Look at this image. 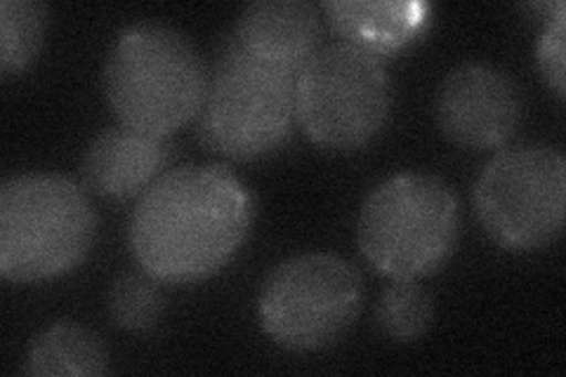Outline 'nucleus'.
Returning a JSON list of instances; mask_svg holds the SVG:
<instances>
[{
	"mask_svg": "<svg viewBox=\"0 0 566 377\" xmlns=\"http://www.w3.org/2000/svg\"><path fill=\"white\" fill-rule=\"evenodd\" d=\"M564 17L566 8L564 3H555L553 14H547V24L541 33L538 41V66L541 74L555 90L557 97H564Z\"/></svg>",
	"mask_w": 566,
	"mask_h": 377,
	"instance_id": "17",
	"label": "nucleus"
},
{
	"mask_svg": "<svg viewBox=\"0 0 566 377\" xmlns=\"http://www.w3.org/2000/svg\"><path fill=\"white\" fill-rule=\"evenodd\" d=\"M434 300L416 279H392L376 307V323L392 343H413L430 331Z\"/></svg>",
	"mask_w": 566,
	"mask_h": 377,
	"instance_id": "15",
	"label": "nucleus"
},
{
	"mask_svg": "<svg viewBox=\"0 0 566 377\" xmlns=\"http://www.w3.org/2000/svg\"><path fill=\"white\" fill-rule=\"evenodd\" d=\"M297 69L264 60L232 33L208 74L199 133L227 158L251 160L276 151L293 133Z\"/></svg>",
	"mask_w": 566,
	"mask_h": 377,
	"instance_id": "3",
	"label": "nucleus"
},
{
	"mask_svg": "<svg viewBox=\"0 0 566 377\" xmlns=\"http://www.w3.org/2000/svg\"><path fill=\"white\" fill-rule=\"evenodd\" d=\"M331 27L345 43L382 57L409 45L430 20V6L380 3V0H333L324 6Z\"/></svg>",
	"mask_w": 566,
	"mask_h": 377,
	"instance_id": "12",
	"label": "nucleus"
},
{
	"mask_svg": "<svg viewBox=\"0 0 566 377\" xmlns=\"http://www.w3.org/2000/svg\"><path fill=\"white\" fill-rule=\"evenodd\" d=\"M484 231L507 250L551 245L564 229L566 160L547 145H515L495 154L474 185Z\"/></svg>",
	"mask_w": 566,
	"mask_h": 377,
	"instance_id": "8",
	"label": "nucleus"
},
{
	"mask_svg": "<svg viewBox=\"0 0 566 377\" xmlns=\"http://www.w3.org/2000/svg\"><path fill=\"white\" fill-rule=\"evenodd\" d=\"M389 104L382 60L345 41L318 48L297 74V121L316 145L333 151H354L376 139Z\"/></svg>",
	"mask_w": 566,
	"mask_h": 377,
	"instance_id": "6",
	"label": "nucleus"
},
{
	"mask_svg": "<svg viewBox=\"0 0 566 377\" xmlns=\"http://www.w3.org/2000/svg\"><path fill=\"white\" fill-rule=\"evenodd\" d=\"M85 191L55 172H24L0 187V274L14 283L62 276L95 239Z\"/></svg>",
	"mask_w": 566,
	"mask_h": 377,
	"instance_id": "4",
	"label": "nucleus"
},
{
	"mask_svg": "<svg viewBox=\"0 0 566 377\" xmlns=\"http://www.w3.org/2000/svg\"><path fill=\"white\" fill-rule=\"evenodd\" d=\"M437 123L458 147H501L522 123V93L515 78L499 66L460 64L439 87Z\"/></svg>",
	"mask_w": 566,
	"mask_h": 377,
	"instance_id": "9",
	"label": "nucleus"
},
{
	"mask_svg": "<svg viewBox=\"0 0 566 377\" xmlns=\"http://www.w3.org/2000/svg\"><path fill=\"white\" fill-rule=\"evenodd\" d=\"M253 220V193L232 170L185 166L164 172L139 196L128 243L154 279L193 283L239 253Z\"/></svg>",
	"mask_w": 566,
	"mask_h": 377,
	"instance_id": "1",
	"label": "nucleus"
},
{
	"mask_svg": "<svg viewBox=\"0 0 566 377\" xmlns=\"http://www.w3.org/2000/svg\"><path fill=\"white\" fill-rule=\"evenodd\" d=\"M208 66L182 31L139 22L118 33L104 64V95L120 125L170 137L203 109Z\"/></svg>",
	"mask_w": 566,
	"mask_h": 377,
	"instance_id": "2",
	"label": "nucleus"
},
{
	"mask_svg": "<svg viewBox=\"0 0 566 377\" xmlns=\"http://www.w3.org/2000/svg\"><path fill=\"white\" fill-rule=\"evenodd\" d=\"M460 206L453 189L428 172H399L366 196L357 241L368 264L389 279L434 274L453 255Z\"/></svg>",
	"mask_w": 566,
	"mask_h": 377,
	"instance_id": "5",
	"label": "nucleus"
},
{
	"mask_svg": "<svg viewBox=\"0 0 566 377\" xmlns=\"http://www.w3.org/2000/svg\"><path fill=\"white\" fill-rule=\"evenodd\" d=\"M232 35L255 55L300 71L318 50L322 20L305 0H258L241 12Z\"/></svg>",
	"mask_w": 566,
	"mask_h": 377,
	"instance_id": "11",
	"label": "nucleus"
},
{
	"mask_svg": "<svg viewBox=\"0 0 566 377\" xmlns=\"http://www.w3.org/2000/svg\"><path fill=\"white\" fill-rule=\"evenodd\" d=\"M364 304L357 269L331 253L295 255L274 266L258 297L262 331L293 352L324 349L352 328Z\"/></svg>",
	"mask_w": 566,
	"mask_h": 377,
	"instance_id": "7",
	"label": "nucleus"
},
{
	"mask_svg": "<svg viewBox=\"0 0 566 377\" xmlns=\"http://www.w3.org/2000/svg\"><path fill=\"white\" fill-rule=\"evenodd\" d=\"M172 145L164 135H151L116 125L102 130L87 145L81 160L85 187L102 199L128 201L145 193L164 175Z\"/></svg>",
	"mask_w": 566,
	"mask_h": 377,
	"instance_id": "10",
	"label": "nucleus"
},
{
	"mask_svg": "<svg viewBox=\"0 0 566 377\" xmlns=\"http://www.w3.org/2000/svg\"><path fill=\"white\" fill-rule=\"evenodd\" d=\"M106 310L118 328L130 333L151 331L164 312V293L149 272L120 274L106 295Z\"/></svg>",
	"mask_w": 566,
	"mask_h": 377,
	"instance_id": "16",
	"label": "nucleus"
},
{
	"mask_svg": "<svg viewBox=\"0 0 566 377\" xmlns=\"http://www.w3.org/2000/svg\"><path fill=\"white\" fill-rule=\"evenodd\" d=\"M24 370L39 377L104 375L109 373V352L91 328L57 321L31 339Z\"/></svg>",
	"mask_w": 566,
	"mask_h": 377,
	"instance_id": "13",
	"label": "nucleus"
},
{
	"mask_svg": "<svg viewBox=\"0 0 566 377\" xmlns=\"http://www.w3.org/2000/svg\"><path fill=\"white\" fill-rule=\"evenodd\" d=\"M48 29V8L35 0L0 3V74L12 78L41 52Z\"/></svg>",
	"mask_w": 566,
	"mask_h": 377,
	"instance_id": "14",
	"label": "nucleus"
}]
</instances>
